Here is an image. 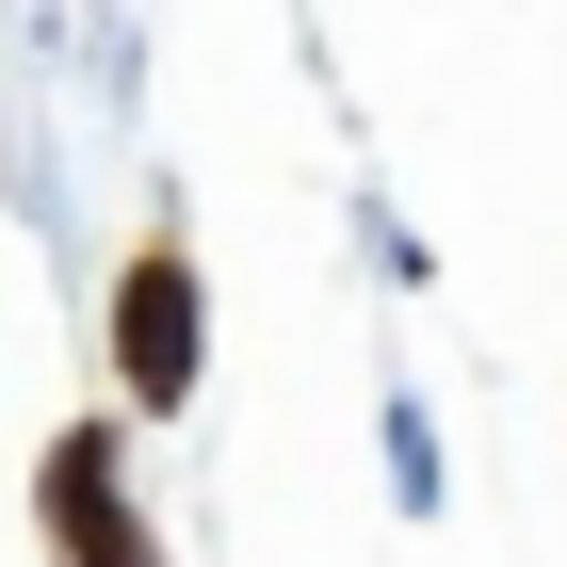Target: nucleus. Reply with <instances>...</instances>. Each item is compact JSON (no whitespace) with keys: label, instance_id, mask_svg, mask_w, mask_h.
Here are the masks:
<instances>
[{"label":"nucleus","instance_id":"1","mask_svg":"<svg viewBox=\"0 0 567 567\" xmlns=\"http://www.w3.org/2000/svg\"><path fill=\"white\" fill-rule=\"evenodd\" d=\"M131 390H146V405L195 390V276H178V260L131 276Z\"/></svg>","mask_w":567,"mask_h":567},{"label":"nucleus","instance_id":"2","mask_svg":"<svg viewBox=\"0 0 567 567\" xmlns=\"http://www.w3.org/2000/svg\"><path fill=\"white\" fill-rule=\"evenodd\" d=\"M49 519L82 535V567H146V535L114 519V454H97V437H65V454H49Z\"/></svg>","mask_w":567,"mask_h":567}]
</instances>
